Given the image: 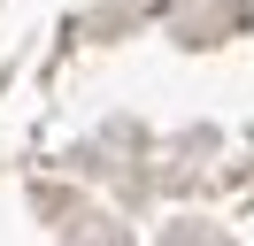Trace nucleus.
Instances as JSON below:
<instances>
[]
</instances>
